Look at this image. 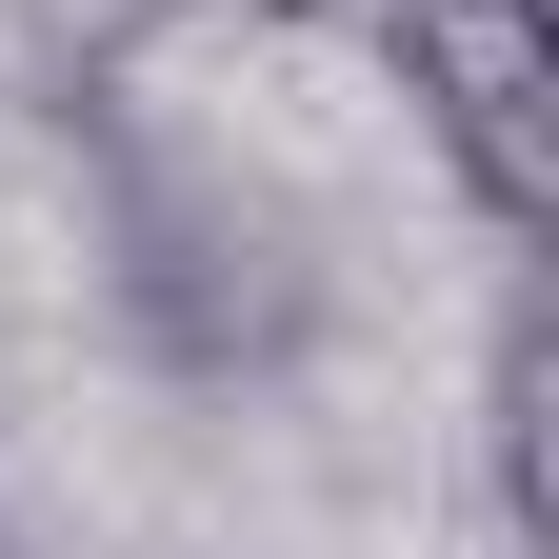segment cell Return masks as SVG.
Returning a JSON list of instances; mask_svg holds the SVG:
<instances>
[{"label":"cell","mask_w":559,"mask_h":559,"mask_svg":"<svg viewBox=\"0 0 559 559\" xmlns=\"http://www.w3.org/2000/svg\"><path fill=\"white\" fill-rule=\"evenodd\" d=\"M40 120H60V160H81V240H100L120 360H160L200 400H260V380L320 360V300H340L320 221L240 160V140L140 120V81H40Z\"/></svg>","instance_id":"6da1fadb"},{"label":"cell","mask_w":559,"mask_h":559,"mask_svg":"<svg viewBox=\"0 0 559 559\" xmlns=\"http://www.w3.org/2000/svg\"><path fill=\"white\" fill-rule=\"evenodd\" d=\"M360 21H380L400 120L440 140L460 221L500 260H539L559 240V0H360Z\"/></svg>","instance_id":"7a4b0ae2"},{"label":"cell","mask_w":559,"mask_h":559,"mask_svg":"<svg viewBox=\"0 0 559 559\" xmlns=\"http://www.w3.org/2000/svg\"><path fill=\"white\" fill-rule=\"evenodd\" d=\"M479 520H500V559H559V300H539V260L500 280V340H479Z\"/></svg>","instance_id":"3957f363"},{"label":"cell","mask_w":559,"mask_h":559,"mask_svg":"<svg viewBox=\"0 0 559 559\" xmlns=\"http://www.w3.org/2000/svg\"><path fill=\"white\" fill-rule=\"evenodd\" d=\"M0 21H21V81H140V40L180 0H0Z\"/></svg>","instance_id":"277c9868"},{"label":"cell","mask_w":559,"mask_h":559,"mask_svg":"<svg viewBox=\"0 0 559 559\" xmlns=\"http://www.w3.org/2000/svg\"><path fill=\"white\" fill-rule=\"evenodd\" d=\"M180 21H260V40H300V21H360V0H180Z\"/></svg>","instance_id":"5b68a950"},{"label":"cell","mask_w":559,"mask_h":559,"mask_svg":"<svg viewBox=\"0 0 559 559\" xmlns=\"http://www.w3.org/2000/svg\"><path fill=\"white\" fill-rule=\"evenodd\" d=\"M0 559H21V539H0Z\"/></svg>","instance_id":"8992f818"}]
</instances>
